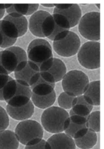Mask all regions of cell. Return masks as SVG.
<instances>
[{
    "instance_id": "45",
    "label": "cell",
    "mask_w": 104,
    "mask_h": 149,
    "mask_svg": "<svg viewBox=\"0 0 104 149\" xmlns=\"http://www.w3.org/2000/svg\"><path fill=\"white\" fill-rule=\"evenodd\" d=\"M4 42L3 37L0 32V48H1Z\"/></svg>"
},
{
    "instance_id": "3",
    "label": "cell",
    "mask_w": 104,
    "mask_h": 149,
    "mask_svg": "<svg viewBox=\"0 0 104 149\" xmlns=\"http://www.w3.org/2000/svg\"><path fill=\"white\" fill-rule=\"evenodd\" d=\"M90 82L85 73L73 70L67 72L62 81V86L64 92L71 96L78 97L83 94Z\"/></svg>"
},
{
    "instance_id": "2",
    "label": "cell",
    "mask_w": 104,
    "mask_h": 149,
    "mask_svg": "<svg viewBox=\"0 0 104 149\" xmlns=\"http://www.w3.org/2000/svg\"><path fill=\"white\" fill-rule=\"evenodd\" d=\"M15 133L21 143L30 146L37 144L43 139L44 130L38 122L28 119L17 125Z\"/></svg>"
},
{
    "instance_id": "25",
    "label": "cell",
    "mask_w": 104,
    "mask_h": 149,
    "mask_svg": "<svg viewBox=\"0 0 104 149\" xmlns=\"http://www.w3.org/2000/svg\"><path fill=\"white\" fill-rule=\"evenodd\" d=\"M17 89V84L15 79H13L8 81L2 89L4 101L6 102L15 96Z\"/></svg>"
},
{
    "instance_id": "41",
    "label": "cell",
    "mask_w": 104,
    "mask_h": 149,
    "mask_svg": "<svg viewBox=\"0 0 104 149\" xmlns=\"http://www.w3.org/2000/svg\"><path fill=\"white\" fill-rule=\"evenodd\" d=\"M73 4H54V8L60 10H65L70 7Z\"/></svg>"
},
{
    "instance_id": "17",
    "label": "cell",
    "mask_w": 104,
    "mask_h": 149,
    "mask_svg": "<svg viewBox=\"0 0 104 149\" xmlns=\"http://www.w3.org/2000/svg\"><path fill=\"white\" fill-rule=\"evenodd\" d=\"M56 95L54 90L50 94L44 96H39L32 93L31 100L34 106L42 109H46L52 106L56 100Z\"/></svg>"
},
{
    "instance_id": "4",
    "label": "cell",
    "mask_w": 104,
    "mask_h": 149,
    "mask_svg": "<svg viewBox=\"0 0 104 149\" xmlns=\"http://www.w3.org/2000/svg\"><path fill=\"white\" fill-rule=\"evenodd\" d=\"M77 59L80 65L88 70L97 69L100 67V44L95 41L87 42L77 52Z\"/></svg>"
},
{
    "instance_id": "40",
    "label": "cell",
    "mask_w": 104,
    "mask_h": 149,
    "mask_svg": "<svg viewBox=\"0 0 104 149\" xmlns=\"http://www.w3.org/2000/svg\"><path fill=\"white\" fill-rule=\"evenodd\" d=\"M40 76V72H39L36 73L31 77L28 82L29 85L30 87H32L34 84H36L39 79Z\"/></svg>"
},
{
    "instance_id": "43",
    "label": "cell",
    "mask_w": 104,
    "mask_h": 149,
    "mask_svg": "<svg viewBox=\"0 0 104 149\" xmlns=\"http://www.w3.org/2000/svg\"><path fill=\"white\" fill-rule=\"evenodd\" d=\"M0 74L10 75V74L3 67L0 65Z\"/></svg>"
},
{
    "instance_id": "10",
    "label": "cell",
    "mask_w": 104,
    "mask_h": 149,
    "mask_svg": "<svg viewBox=\"0 0 104 149\" xmlns=\"http://www.w3.org/2000/svg\"><path fill=\"white\" fill-rule=\"evenodd\" d=\"M47 141L50 149H76L74 139L65 133L54 134Z\"/></svg>"
},
{
    "instance_id": "29",
    "label": "cell",
    "mask_w": 104,
    "mask_h": 149,
    "mask_svg": "<svg viewBox=\"0 0 104 149\" xmlns=\"http://www.w3.org/2000/svg\"><path fill=\"white\" fill-rule=\"evenodd\" d=\"M30 4H13L6 12L8 14L15 13L26 17L30 16Z\"/></svg>"
},
{
    "instance_id": "15",
    "label": "cell",
    "mask_w": 104,
    "mask_h": 149,
    "mask_svg": "<svg viewBox=\"0 0 104 149\" xmlns=\"http://www.w3.org/2000/svg\"><path fill=\"white\" fill-rule=\"evenodd\" d=\"M3 19L12 22L18 30L19 37L26 33L28 29V21L26 17L15 13L8 14Z\"/></svg>"
},
{
    "instance_id": "7",
    "label": "cell",
    "mask_w": 104,
    "mask_h": 149,
    "mask_svg": "<svg viewBox=\"0 0 104 149\" xmlns=\"http://www.w3.org/2000/svg\"><path fill=\"white\" fill-rule=\"evenodd\" d=\"M28 60L26 52L19 46H13L0 51V65L10 74L15 71L19 63Z\"/></svg>"
},
{
    "instance_id": "48",
    "label": "cell",
    "mask_w": 104,
    "mask_h": 149,
    "mask_svg": "<svg viewBox=\"0 0 104 149\" xmlns=\"http://www.w3.org/2000/svg\"><path fill=\"white\" fill-rule=\"evenodd\" d=\"M95 5L99 9H100V4H95Z\"/></svg>"
},
{
    "instance_id": "38",
    "label": "cell",
    "mask_w": 104,
    "mask_h": 149,
    "mask_svg": "<svg viewBox=\"0 0 104 149\" xmlns=\"http://www.w3.org/2000/svg\"><path fill=\"white\" fill-rule=\"evenodd\" d=\"M66 30H68V29H63L60 27H59V26L56 24L55 23V28L53 33L50 35V36H49L47 38L49 40H50L53 41L54 38L55 37L57 34H58L61 32H62V31Z\"/></svg>"
},
{
    "instance_id": "30",
    "label": "cell",
    "mask_w": 104,
    "mask_h": 149,
    "mask_svg": "<svg viewBox=\"0 0 104 149\" xmlns=\"http://www.w3.org/2000/svg\"><path fill=\"white\" fill-rule=\"evenodd\" d=\"M56 24L62 28L70 30V23L64 16L58 13L52 14Z\"/></svg>"
},
{
    "instance_id": "6",
    "label": "cell",
    "mask_w": 104,
    "mask_h": 149,
    "mask_svg": "<svg viewBox=\"0 0 104 149\" xmlns=\"http://www.w3.org/2000/svg\"><path fill=\"white\" fill-rule=\"evenodd\" d=\"M28 60L39 66L49 58L53 57L52 48L48 40L44 38L34 39L29 45L26 52Z\"/></svg>"
},
{
    "instance_id": "18",
    "label": "cell",
    "mask_w": 104,
    "mask_h": 149,
    "mask_svg": "<svg viewBox=\"0 0 104 149\" xmlns=\"http://www.w3.org/2000/svg\"><path fill=\"white\" fill-rule=\"evenodd\" d=\"M76 147L81 149H91L97 144L98 136L96 132L89 130L81 138L74 139Z\"/></svg>"
},
{
    "instance_id": "16",
    "label": "cell",
    "mask_w": 104,
    "mask_h": 149,
    "mask_svg": "<svg viewBox=\"0 0 104 149\" xmlns=\"http://www.w3.org/2000/svg\"><path fill=\"white\" fill-rule=\"evenodd\" d=\"M19 144L13 131L5 130L0 132V149H18Z\"/></svg>"
},
{
    "instance_id": "1",
    "label": "cell",
    "mask_w": 104,
    "mask_h": 149,
    "mask_svg": "<svg viewBox=\"0 0 104 149\" xmlns=\"http://www.w3.org/2000/svg\"><path fill=\"white\" fill-rule=\"evenodd\" d=\"M41 125L48 132L56 134L64 132L70 123L69 113L59 107L45 110L41 116Z\"/></svg>"
},
{
    "instance_id": "39",
    "label": "cell",
    "mask_w": 104,
    "mask_h": 149,
    "mask_svg": "<svg viewBox=\"0 0 104 149\" xmlns=\"http://www.w3.org/2000/svg\"><path fill=\"white\" fill-rule=\"evenodd\" d=\"M70 30H66L60 32L54 38L53 42L57 41L64 39L67 36Z\"/></svg>"
},
{
    "instance_id": "37",
    "label": "cell",
    "mask_w": 104,
    "mask_h": 149,
    "mask_svg": "<svg viewBox=\"0 0 104 149\" xmlns=\"http://www.w3.org/2000/svg\"><path fill=\"white\" fill-rule=\"evenodd\" d=\"M13 79L9 75L0 74V90L3 88L8 82Z\"/></svg>"
},
{
    "instance_id": "27",
    "label": "cell",
    "mask_w": 104,
    "mask_h": 149,
    "mask_svg": "<svg viewBox=\"0 0 104 149\" xmlns=\"http://www.w3.org/2000/svg\"><path fill=\"white\" fill-rule=\"evenodd\" d=\"M55 26L53 17L50 14L44 20L42 27V33L44 38H48L52 33Z\"/></svg>"
},
{
    "instance_id": "8",
    "label": "cell",
    "mask_w": 104,
    "mask_h": 149,
    "mask_svg": "<svg viewBox=\"0 0 104 149\" xmlns=\"http://www.w3.org/2000/svg\"><path fill=\"white\" fill-rule=\"evenodd\" d=\"M81 40L74 32L70 31L64 39L53 42V48L55 52L61 56L68 58L74 56L81 47Z\"/></svg>"
},
{
    "instance_id": "32",
    "label": "cell",
    "mask_w": 104,
    "mask_h": 149,
    "mask_svg": "<svg viewBox=\"0 0 104 149\" xmlns=\"http://www.w3.org/2000/svg\"><path fill=\"white\" fill-rule=\"evenodd\" d=\"M17 89L16 95H23L28 96L31 98L32 91L30 86H27L22 85L17 82Z\"/></svg>"
},
{
    "instance_id": "14",
    "label": "cell",
    "mask_w": 104,
    "mask_h": 149,
    "mask_svg": "<svg viewBox=\"0 0 104 149\" xmlns=\"http://www.w3.org/2000/svg\"><path fill=\"white\" fill-rule=\"evenodd\" d=\"M53 13L62 15L67 19L70 28L75 27L78 24L82 17V11L79 5L73 4L71 6L65 10H60L54 8Z\"/></svg>"
},
{
    "instance_id": "23",
    "label": "cell",
    "mask_w": 104,
    "mask_h": 149,
    "mask_svg": "<svg viewBox=\"0 0 104 149\" xmlns=\"http://www.w3.org/2000/svg\"><path fill=\"white\" fill-rule=\"evenodd\" d=\"M77 101V97L69 95L64 92L61 93L57 99L59 107L66 110L72 109Z\"/></svg>"
},
{
    "instance_id": "24",
    "label": "cell",
    "mask_w": 104,
    "mask_h": 149,
    "mask_svg": "<svg viewBox=\"0 0 104 149\" xmlns=\"http://www.w3.org/2000/svg\"><path fill=\"white\" fill-rule=\"evenodd\" d=\"M88 129L95 132L100 131V112L99 111L91 112L88 116L86 122Z\"/></svg>"
},
{
    "instance_id": "5",
    "label": "cell",
    "mask_w": 104,
    "mask_h": 149,
    "mask_svg": "<svg viewBox=\"0 0 104 149\" xmlns=\"http://www.w3.org/2000/svg\"><path fill=\"white\" fill-rule=\"evenodd\" d=\"M100 13L92 11L86 13L79 23L80 34L90 41L98 42L100 39Z\"/></svg>"
},
{
    "instance_id": "36",
    "label": "cell",
    "mask_w": 104,
    "mask_h": 149,
    "mask_svg": "<svg viewBox=\"0 0 104 149\" xmlns=\"http://www.w3.org/2000/svg\"><path fill=\"white\" fill-rule=\"evenodd\" d=\"M40 76L45 81L51 84H56L53 76L48 72H40Z\"/></svg>"
},
{
    "instance_id": "26",
    "label": "cell",
    "mask_w": 104,
    "mask_h": 149,
    "mask_svg": "<svg viewBox=\"0 0 104 149\" xmlns=\"http://www.w3.org/2000/svg\"><path fill=\"white\" fill-rule=\"evenodd\" d=\"M37 72H39L35 71L31 68L28 61L27 65L25 68L21 71L14 72V75L15 79L24 80L28 83L31 77Z\"/></svg>"
},
{
    "instance_id": "11",
    "label": "cell",
    "mask_w": 104,
    "mask_h": 149,
    "mask_svg": "<svg viewBox=\"0 0 104 149\" xmlns=\"http://www.w3.org/2000/svg\"><path fill=\"white\" fill-rule=\"evenodd\" d=\"M50 14L48 12L39 10L31 16L28 20V29L33 36L39 38H44L42 27L43 22Z\"/></svg>"
},
{
    "instance_id": "19",
    "label": "cell",
    "mask_w": 104,
    "mask_h": 149,
    "mask_svg": "<svg viewBox=\"0 0 104 149\" xmlns=\"http://www.w3.org/2000/svg\"><path fill=\"white\" fill-rule=\"evenodd\" d=\"M47 72L53 76L56 83L62 81L67 72V68L64 63L56 58H54L53 65Z\"/></svg>"
},
{
    "instance_id": "42",
    "label": "cell",
    "mask_w": 104,
    "mask_h": 149,
    "mask_svg": "<svg viewBox=\"0 0 104 149\" xmlns=\"http://www.w3.org/2000/svg\"><path fill=\"white\" fill-rule=\"evenodd\" d=\"M28 61V60L22 61L19 63L14 72H18L21 71L27 65Z\"/></svg>"
},
{
    "instance_id": "20",
    "label": "cell",
    "mask_w": 104,
    "mask_h": 149,
    "mask_svg": "<svg viewBox=\"0 0 104 149\" xmlns=\"http://www.w3.org/2000/svg\"><path fill=\"white\" fill-rule=\"evenodd\" d=\"M55 86L56 84H51L47 82L40 76L36 84L30 88L34 94L44 96L50 94L54 91Z\"/></svg>"
},
{
    "instance_id": "28",
    "label": "cell",
    "mask_w": 104,
    "mask_h": 149,
    "mask_svg": "<svg viewBox=\"0 0 104 149\" xmlns=\"http://www.w3.org/2000/svg\"><path fill=\"white\" fill-rule=\"evenodd\" d=\"M31 101L27 96L16 95L6 102L7 105L13 107H19L25 106Z\"/></svg>"
},
{
    "instance_id": "13",
    "label": "cell",
    "mask_w": 104,
    "mask_h": 149,
    "mask_svg": "<svg viewBox=\"0 0 104 149\" xmlns=\"http://www.w3.org/2000/svg\"><path fill=\"white\" fill-rule=\"evenodd\" d=\"M85 101L94 106L100 105V81H94L90 82L87 89L83 95Z\"/></svg>"
},
{
    "instance_id": "46",
    "label": "cell",
    "mask_w": 104,
    "mask_h": 149,
    "mask_svg": "<svg viewBox=\"0 0 104 149\" xmlns=\"http://www.w3.org/2000/svg\"><path fill=\"white\" fill-rule=\"evenodd\" d=\"M41 5L45 7L50 8L55 7L54 4H41Z\"/></svg>"
},
{
    "instance_id": "47",
    "label": "cell",
    "mask_w": 104,
    "mask_h": 149,
    "mask_svg": "<svg viewBox=\"0 0 104 149\" xmlns=\"http://www.w3.org/2000/svg\"><path fill=\"white\" fill-rule=\"evenodd\" d=\"M6 10L10 8L13 5V4H4Z\"/></svg>"
},
{
    "instance_id": "12",
    "label": "cell",
    "mask_w": 104,
    "mask_h": 149,
    "mask_svg": "<svg viewBox=\"0 0 104 149\" xmlns=\"http://www.w3.org/2000/svg\"><path fill=\"white\" fill-rule=\"evenodd\" d=\"M6 110L8 115L16 120L24 121L31 118L34 114V106L31 100L24 106L13 107L7 105Z\"/></svg>"
},
{
    "instance_id": "31",
    "label": "cell",
    "mask_w": 104,
    "mask_h": 149,
    "mask_svg": "<svg viewBox=\"0 0 104 149\" xmlns=\"http://www.w3.org/2000/svg\"><path fill=\"white\" fill-rule=\"evenodd\" d=\"M9 124V116L6 110L0 106V132L6 130Z\"/></svg>"
},
{
    "instance_id": "9",
    "label": "cell",
    "mask_w": 104,
    "mask_h": 149,
    "mask_svg": "<svg viewBox=\"0 0 104 149\" xmlns=\"http://www.w3.org/2000/svg\"><path fill=\"white\" fill-rule=\"evenodd\" d=\"M0 32L3 37L1 48L4 49L14 46L19 38L15 26L12 22L3 19L0 20Z\"/></svg>"
},
{
    "instance_id": "35",
    "label": "cell",
    "mask_w": 104,
    "mask_h": 149,
    "mask_svg": "<svg viewBox=\"0 0 104 149\" xmlns=\"http://www.w3.org/2000/svg\"><path fill=\"white\" fill-rule=\"evenodd\" d=\"M54 57H52L40 64V72H47L52 68L53 63Z\"/></svg>"
},
{
    "instance_id": "22",
    "label": "cell",
    "mask_w": 104,
    "mask_h": 149,
    "mask_svg": "<svg viewBox=\"0 0 104 149\" xmlns=\"http://www.w3.org/2000/svg\"><path fill=\"white\" fill-rule=\"evenodd\" d=\"M88 130L86 123L79 125L74 124L70 121V124L64 132L74 139L81 138L87 133Z\"/></svg>"
},
{
    "instance_id": "33",
    "label": "cell",
    "mask_w": 104,
    "mask_h": 149,
    "mask_svg": "<svg viewBox=\"0 0 104 149\" xmlns=\"http://www.w3.org/2000/svg\"><path fill=\"white\" fill-rule=\"evenodd\" d=\"M88 116H83L74 114L70 116V121L73 123L79 125L86 123Z\"/></svg>"
},
{
    "instance_id": "21",
    "label": "cell",
    "mask_w": 104,
    "mask_h": 149,
    "mask_svg": "<svg viewBox=\"0 0 104 149\" xmlns=\"http://www.w3.org/2000/svg\"><path fill=\"white\" fill-rule=\"evenodd\" d=\"M77 103L72 109L75 114L87 116L92 112L94 107L89 104L84 98L83 95L77 97Z\"/></svg>"
},
{
    "instance_id": "34",
    "label": "cell",
    "mask_w": 104,
    "mask_h": 149,
    "mask_svg": "<svg viewBox=\"0 0 104 149\" xmlns=\"http://www.w3.org/2000/svg\"><path fill=\"white\" fill-rule=\"evenodd\" d=\"M25 149H50V148L47 141L42 139L36 144L25 146Z\"/></svg>"
},
{
    "instance_id": "44",
    "label": "cell",
    "mask_w": 104,
    "mask_h": 149,
    "mask_svg": "<svg viewBox=\"0 0 104 149\" xmlns=\"http://www.w3.org/2000/svg\"><path fill=\"white\" fill-rule=\"evenodd\" d=\"M6 12V10L0 8V20L4 18Z\"/></svg>"
}]
</instances>
